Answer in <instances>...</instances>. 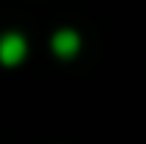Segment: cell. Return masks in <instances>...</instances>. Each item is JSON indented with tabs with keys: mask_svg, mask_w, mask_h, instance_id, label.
I'll return each instance as SVG.
<instances>
[{
	"mask_svg": "<svg viewBox=\"0 0 146 144\" xmlns=\"http://www.w3.org/2000/svg\"><path fill=\"white\" fill-rule=\"evenodd\" d=\"M78 46H81V38H78V33H73V30H60L57 35L52 38V49L60 54V57H73V54L78 52Z\"/></svg>",
	"mask_w": 146,
	"mask_h": 144,
	"instance_id": "cell-2",
	"label": "cell"
},
{
	"mask_svg": "<svg viewBox=\"0 0 146 144\" xmlns=\"http://www.w3.org/2000/svg\"><path fill=\"white\" fill-rule=\"evenodd\" d=\"M25 52H27V44L22 35L8 33L0 38V63L3 65H19L25 60Z\"/></svg>",
	"mask_w": 146,
	"mask_h": 144,
	"instance_id": "cell-1",
	"label": "cell"
}]
</instances>
